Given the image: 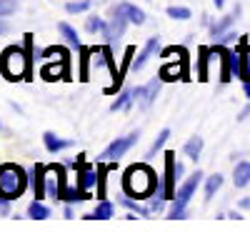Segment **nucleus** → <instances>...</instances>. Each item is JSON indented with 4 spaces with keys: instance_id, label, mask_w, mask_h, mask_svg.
Masks as SVG:
<instances>
[{
    "instance_id": "1",
    "label": "nucleus",
    "mask_w": 250,
    "mask_h": 240,
    "mask_svg": "<svg viewBox=\"0 0 250 240\" xmlns=\"http://www.w3.org/2000/svg\"><path fill=\"white\" fill-rule=\"evenodd\" d=\"M123 188L130 198H150L158 188V175L148 165H130L123 175Z\"/></svg>"
},
{
    "instance_id": "2",
    "label": "nucleus",
    "mask_w": 250,
    "mask_h": 240,
    "mask_svg": "<svg viewBox=\"0 0 250 240\" xmlns=\"http://www.w3.org/2000/svg\"><path fill=\"white\" fill-rule=\"evenodd\" d=\"M0 73L8 80H23L30 73V53L15 45L5 48L0 55Z\"/></svg>"
},
{
    "instance_id": "3",
    "label": "nucleus",
    "mask_w": 250,
    "mask_h": 240,
    "mask_svg": "<svg viewBox=\"0 0 250 240\" xmlns=\"http://www.w3.org/2000/svg\"><path fill=\"white\" fill-rule=\"evenodd\" d=\"M28 183L30 180H28V175L23 173L20 165H15V163H3L0 165V195L3 198H8V200L20 198Z\"/></svg>"
},
{
    "instance_id": "4",
    "label": "nucleus",
    "mask_w": 250,
    "mask_h": 240,
    "mask_svg": "<svg viewBox=\"0 0 250 240\" xmlns=\"http://www.w3.org/2000/svg\"><path fill=\"white\" fill-rule=\"evenodd\" d=\"M38 60H45L43 65V78L45 80H60V78H68V53L62 48H45L38 53Z\"/></svg>"
},
{
    "instance_id": "5",
    "label": "nucleus",
    "mask_w": 250,
    "mask_h": 240,
    "mask_svg": "<svg viewBox=\"0 0 250 240\" xmlns=\"http://www.w3.org/2000/svg\"><path fill=\"white\" fill-rule=\"evenodd\" d=\"M200 180H203V173H200V170H195V173H193V175L188 178L185 183L175 190V198H173V205H170L168 218L180 220V218H185V215H188V203L193 200V195H195V190H198V185H200Z\"/></svg>"
},
{
    "instance_id": "6",
    "label": "nucleus",
    "mask_w": 250,
    "mask_h": 240,
    "mask_svg": "<svg viewBox=\"0 0 250 240\" xmlns=\"http://www.w3.org/2000/svg\"><path fill=\"white\" fill-rule=\"evenodd\" d=\"M138 138H140V133H138V130H135V133H130V135H125V138H115L113 143L100 153V158H98V160H100V163H115L118 158H123L125 153H128V150L138 143Z\"/></svg>"
},
{
    "instance_id": "7",
    "label": "nucleus",
    "mask_w": 250,
    "mask_h": 240,
    "mask_svg": "<svg viewBox=\"0 0 250 240\" xmlns=\"http://www.w3.org/2000/svg\"><path fill=\"white\" fill-rule=\"evenodd\" d=\"M128 15H125V10L118 5L113 8V18L105 23V28H103V38L108 40V43H118V40L125 35V28H128Z\"/></svg>"
},
{
    "instance_id": "8",
    "label": "nucleus",
    "mask_w": 250,
    "mask_h": 240,
    "mask_svg": "<svg viewBox=\"0 0 250 240\" xmlns=\"http://www.w3.org/2000/svg\"><path fill=\"white\" fill-rule=\"evenodd\" d=\"M83 158H85V155H78V188L88 193L90 188H95V185H98L100 173H95V168H93V165H88Z\"/></svg>"
},
{
    "instance_id": "9",
    "label": "nucleus",
    "mask_w": 250,
    "mask_h": 240,
    "mask_svg": "<svg viewBox=\"0 0 250 240\" xmlns=\"http://www.w3.org/2000/svg\"><path fill=\"white\" fill-rule=\"evenodd\" d=\"M28 180H30V188H33V195H35V200H43L45 198V180H48V168L45 165H40V163H35L33 168H30V173H28Z\"/></svg>"
},
{
    "instance_id": "10",
    "label": "nucleus",
    "mask_w": 250,
    "mask_h": 240,
    "mask_svg": "<svg viewBox=\"0 0 250 240\" xmlns=\"http://www.w3.org/2000/svg\"><path fill=\"white\" fill-rule=\"evenodd\" d=\"M45 185L50 190V198H60L62 188H65V170H62L60 165H48V180H45Z\"/></svg>"
},
{
    "instance_id": "11",
    "label": "nucleus",
    "mask_w": 250,
    "mask_h": 240,
    "mask_svg": "<svg viewBox=\"0 0 250 240\" xmlns=\"http://www.w3.org/2000/svg\"><path fill=\"white\" fill-rule=\"evenodd\" d=\"M158 50H160V40H158V38H148V43H145V48L140 50V55L133 60V65H130V68H133L135 73H138V70H143V68L148 65L153 58H155V53H158Z\"/></svg>"
},
{
    "instance_id": "12",
    "label": "nucleus",
    "mask_w": 250,
    "mask_h": 240,
    "mask_svg": "<svg viewBox=\"0 0 250 240\" xmlns=\"http://www.w3.org/2000/svg\"><path fill=\"white\" fill-rule=\"evenodd\" d=\"M188 75V70H185V58H180L178 63H165L163 68H160V80H183Z\"/></svg>"
},
{
    "instance_id": "13",
    "label": "nucleus",
    "mask_w": 250,
    "mask_h": 240,
    "mask_svg": "<svg viewBox=\"0 0 250 240\" xmlns=\"http://www.w3.org/2000/svg\"><path fill=\"white\" fill-rule=\"evenodd\" d=\"M160 83H163V80L158 78V80H150L145 88H138V100H140L143 108H150V105H153V100H155V95H158V90H160Z\"/></svg>"
},
{
    "instance_id": "14",
    "label": "nucleus",
    "mask_w": 250,
    "mask_h": 240,
    "mask_svg": "<svg viewBox=\"0 0 250 240\" xmlns=\"http://www.w3.org/2000/svg\"><path fill=\"white\" fill-rule=\"evenodd\" d=\"M138 100V88H133V90H123L120 95H118V100L110 105V110L115 113V110H128L133 103Z\"/></svg>"
},
{
    "instance_id": "15",
    "label": "nucleus",
    "mask_w": 250,
    "mask_h": 240,
    "mask_svg": "<svg viewBox=\"0 0 250 240\" xmlns=\"http://www.w3.org/2000/svg\"><path fill=\"white\" fill-rule=\"evenodd\" d=\"M43 143H45V148L50 150V153H60V150H65V148H70L73 145V140H62V138H58L55 133H45L43 135Z\"/></svg>"
},
{
    "instance_id": "16",
    "label": "nucleus",
    "mask_w": 250,
    "mask_h": 240,
    "mask_svg": "<svg viewBox=\"0 0 250 240\" xmlns=\"http://www.w3.org/2000/svg\"><path fill=\"white\" fill-rule=\"evenodd\" d=\"M233 183H235V188L250 185V163H248V160H243V163L235 165V170H233Z\"/></svg>"
},
{
    "instance_id": "17",
    "label": "nucleus",
    "mask_w": 250,
    "mask_h": 240,
    "mask_svg": "<svg viewBox=\"0 0 250 240\" xmlns=\"http://www.w3.org/2000/svg\"><path fill=\"white\" fill-rule=\"evenodd\" d=\"M238 15H240V8H235L230 15H225L223 20L213 23V25H210V33H213V38H220V35H223V33H225V30H228V28H230V25L235 23V20H238Z\"/></svg>"
},
{
    "instance_id": "18",
    "label": "nucleus",
    "mask_w": 250,
    "mask_h": 240,
    "mask_svg": "<svg viewBox=\"0 0 250 240\" xmlns=\"http://www.w3.org/2000/svg\"><path fill=\"white\" fill-rule=\"evenodd\" d=\"M115 215V205L113 203H108V200H100V203L95 205V210L90 213V215H85L88 220H108V218H113Z\"/></svg>"
},
{
    "instance_id": "19",
    "label": "nucleus",
    "mask_w": 250,
    "mask_h": 240,
    "mask_svg": "<svg viewBox=\"0 0 250 240\" xmlns=\"http://www.w3.org/2000/svg\"><path fill=\"white\" fill-rule=\"evenodd\" d=\"M183 153L190 158V160H198L200 158V153H203V138H198V135H193L190 140L185 143V148H183Z\"/></svg>"
},
{
    "instance_id": "20",
    "label": "nucleus",
    "mask_w": 250,
    "mask_h": 240,
    "mask_svg": "<svg viewBox=\"0 0 250 240\" xmlns=\"http://www.w3.org/2000/svg\"><path fill=\"white\" fill-rule=\"evenodd\" d=\"M58 30H60V35L65 38V40H68V43H70L73 48H78V50L83 48V43H80V38H78V30H75L73 25H68V23H60V25H58Z\"/></svg>"
},
{
    "instance_id": "21",
    "label": "nucleus",
    "mask_w": 250,
    "mask_h": 240,
    "mask_svg": "<svg viewBox=\"0 0 250 240\" xmlns=\"http://www.w3.org/2000/svg\"><path fill=\"white\" fill-rule=\"evenodd\" d=\"M120 8L125 10V15H128L130 23H135V25H143V23H145V13H143L140 8H135V5H130V3H120Z\"/></svg>"
},
{
    "instance_id": "22",
    "label": "nucleus",
    "mask_w": 250,
    "mask_h": 240,
    "mask_svg": "<svg viewBox=\"0 0 250 240\" xmlns=\"http://www.w3.org/2000/svg\"><path fill=\"white\" fill-rule=\"evenodd\" d=\"M28 215L35 218V220H45V218H50V208L43 205L40 200H33V203L28 205Z\"/></svg>"
},
{
    "instance_id": "23",
    "label": "nucleus",
    "mask_w": 250,
    "mask_h": 240,
    "mask_svg": "<svg viewBox=\"0 0 250 240\" xmlns=\"http://www.w3.org/2000/svg\"><path fill=\"white\" fill-rule=\"evenodd\" d=\"M220 185H223V175H210V178H208L205 180V200H210L218 190H220Z\"/></svg>"
},
{
    "instance_id": "24",
    "label": "nucleus",
    "mask_w": 250,
    "mask_h": 240,
    "mask_svg": "<svg viewBox=\"0 0 250 240\" xmlns=\"http://www.w3.org/2000/svg\"><path fill=\"white\" fill-rule=\"evenodd\" d=\"M90 5H93V0H70V3L65 5V13H70V15L85 13V10H90Z\"/></svg>"
},
{
    "instance_id": "25",
    "label": "nucleus",
    "mask_w": 250,
    "mask_h": 240,
    "mask_svg": "<svg viewBox=\"0 0 250 240\" xmlns=\"http://www.w3.org/2000/svg\"><path fill=\"white\" fill-rule=\"evenodd\" d=\"M208 55H210V48H203L198 58V80H208Z\"/></svg>"
},
{
    "instance_id": "26",
    "label": "nucleus",
    "mask_w": 250,
    "mask_h": 240,
    "mask_svg": "<svg viewBox=\"0 0 250 240\" xmlns=\"http://www.w3.org/2000/svg\"><path fill=\"white\" fill-rule=\"evenodd\" d=\"M168 138H170V130H168V128H165V130H160V133H158V138L153 140V145L148 148V155H155V153H158V150H160L165 143H168Z\"/></svg>"
},
{
    "instance_id": "27",
    "label": "nucleus",
    "mask_w": 250,
    "mask_h": 240,
    "mask_svg": "<svg viewBox=\"0 0 250 240\" xmlns=\"http://www.w3.org/2000/svg\"><path fill=\"white\" fill-rule=\"evenodd\" d=\"M103 28H105V20L98 18V15H88L85 18V30L88 33H103Z\"/></svg>"
},
{
    "instance_id": "28",
    "label": "nucleus",
    "mask_w": 250,
    "mask_h": 240,
    "mask_svg": "<svg viewBox=\"0 0 250 240\" xmlns=\"http://www.w3.org/2000/svg\"><path fill=\"white\" fill-rule=\"evenodd\" d=\"M168 18H173V20H190V18H193V13H190V8L170 5V8H168Z\"/></svg>"
},
{
    "instance_id": "29",
    "label": "nucleus",
    "mask_w": 250,
    "mask_h": 240,
    "mask_svg": "<svg viewBox=\"0 0 250 240\" xmlns=\"http://www.w3.org/2000/svg\"><path fill=\"white\" fill-rule=\"evenodd\" d=\"M243 83H250V48L245 45V55H243V73H240Z\"/></svg>"
},
{
    "instance_id": "30",
    "label": "nucleus",
    "mask_w": 250,
    "mask_h": 240,
    "mask_svg": "<svg viewBox=\"0 0 250 240\" xmlns=\"http://www.w3.org/2000/svg\"><path fill=\"white\" fill-rule=\"evenodd\" d=\"M18 10V3L15 0H0V18H8Z\"/></svg>"
},
{
    "instance_id": "31",
    "label": "nucleus",
    "mask_w": 250,
    "mask_h": 240,
    "mask_svg": "<svg viewBox=\"0 0 250 240\" xmlns=\"http://www.w3.org/2000/svg\"><path fill=\"white\" fill-rule=\"evenodd\" d=\"M123 205H125V208H128V210H133V213H138L140 218H145V215H148V213H150V208H140L138 203H133V200H130V198H125V200H123Z\"/></svg>"
},
{
    "instance_id": "32",
    "label": "nucleus",
    "mask_w": 250,
    "mask_h": 240,
    "mask_svg": "<svg viewBox=\"0 0 250 240\" xmlns=\"http://www.w3.org/2000/svg\"><path fill=\"white\" fill-rule=\"evenodd\" d=\"M235 38H238L235 33H223V35H220V38H215V40H218L220 45H233V43H235Z\"/></svg>"
},
{
    "instance_id": "33",
    "label": "nucleus",
    "mask_w": 250,
    "mask_h": 240,
    "mask_svg": "<svg viewBox=\"0 0 250 240\" xmlns=\"http://www.w3.org/2000/svg\"><path fill=\"white\" fill-rule=\"evenodd\" d=\"M5 30H8V23H5V20H3V18H0V35H3Z\"/></svg>"
},
{
    "instance_id": "34",
    "label": "nucleus",
    "mask_w": 250,
    "mask_h": 240,
    "mask_svg": "<svg viewBox=\"0 0 250 240\" xmlns=\"http://www.w3.org/2000/svg\"><path fill=\"white\" fill-rule=\"evenodd\" d=\"M240 208H245V210L250 208V198H245V200H240Z\"/></svg>"
},
{
    "instance_id": "35",
    "label": "nucleus",
    "mask_w": 250,
    "mask_h": 240,
    "mask_svg": "<svg viewBox=\"0 0 250 240\" xmlns=\"http://www.w3.org/2000/svg\"><path fill=\"white\" fill-rule=\"evenodd\" d=\"M248 115H250V105H248V108H245V110H243V113H240V120H245V118H248Z\"/></svg>"
},
{
    "instance_id": "36",
    "label": "nucleus",
    "mask_w": 250,
    "mask_h": 240,
    "mask_svg": "<svg viewBox=\"0 0 250 240\" xmlns=\"http://www.w3.org/2000/svg\"><path fill=\"white\" fill-rule=\"evenodd\" d=\"M213 3H215V8H223V5H225V0H213Z\"/></svg>"
},
{
    "instance_id": "37",
    "label": "nucleus",
    "mask_w": 250,
    "mask_h": 240,
    "mask_svg": "<svg viewBox=\"0 0 250 240\" xmlns=\"http://www.w3.org/2000/svg\"><path fill=\"white\" fill-rule=\"evenodd\" d=\"M243 88H245V95L250 98V83H243Z\"/></svg>"
}]
</instances>
